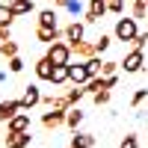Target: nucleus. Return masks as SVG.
<instances>
[{"label":"nucleus","mask_w":148,"mask_h":148,"mask_svg":"<svg viewBox=\"0 0 148 148\" xmlns=\"http://www.w3.org/2000/svg\"><path fill=\"white\" fill-rule=\"evenodd\" d=\"M136 33H139V27H136V18H119L116 21V27H113V36L119 42H133L136 39Z\"/></svg>","instance_id":"f257e3e1"},{"label":"nucleus","mask_w":148,"mask_h":148,"mask_svg":"<svg viewBox=\"0 0 148 148\" xmlns=\"http://www.w3.org/2000/svg\"><path fill=\"white\" fill-rule=\"evenodd\" d=\"M45 56L51 59L53 65H68L71 62V47H68V42H51Z\"/></svg>","instance_id":"f03ea898"},{"label":"nucleus","mask_w":148,"mask_h":148,"mask_svg":"<svg viewBox=\"0 0 148 148\" xmlns=\"http://www.w3.org/2000/svg\"><path fill=\"white\" fill-rule=\"evenodd\" d=\"M68 47H71V56H77V59H92V56H101L95 51V42H86V39H80V42H68Z\"/></svg>","instance_id":"7ed1b4c3"},{"label":"nucleus","mask_w":148,"mask_h":148,"mask_svg":"<svg viewBox=\"0 0 148 148\" xmlns=\"http://www.w3.org/2000/svg\"><path fill=\"white\" fill-rule=\"evenodd\" d=\"M92 74H89V65L83 62H68V83H74V86H83L86 80H89Z\"/></svg>","instance_id":"20e7f679"},{"label":"nucleus","mask_w":148,"mask_h":148,"mask_svg":"<svg viewBox=\"0 0 148 148\" xmlns=\"http://www.w3.org/2000/svg\"><path fill=\"white\" fill-rule=\"evenodd\" d=\"M119 65L125 68V74H136L145 65V56H142V51H130V53H125V59H121Z\"/></svg>","instance_id":"39448f33"},{"label":"nucleus","mask_w":148,"mask_h":148,"mask_svg":"<svg viewBox=\"0 0 148 148\" xmlns=\"http://www.w3.org/2000/svg\"><path fill=\"white\" fill-rule=\"evenodd\" d=\"M24 130H30V113H27V110L15 113L6 121V133H24Z\"/></svg>","instance_id":"423d86ee"},{"label":"nucleus","mask_w":148,"mask_h":148,"mask_svg":"<svg viewBox=\"0 0 148 148\" xmlns=\"http://www.w3.org/2000/svg\"><path fill=\"white\" fill-rule=\"evenodd\" d=\"M36 104H42V92H39V86H36V83H30V86H24V95H21V107L30 113V110H33Z\"/></svg>","instance_id":"0eeeda50"},{"label":"nucleus","mask_w":148,"mask_h":148,"mask_svg":"<svg viewBox=\"0 0 148 148\" xmlns=\"http://www.w3.org/2000/svg\"><path fill=\"white\" fill-rule=\"evenodd\" d=\"M36 39L45 42V45H51V42H59V39H65V30H59V27H36Z\"/></svg>","instance_id":"6e6552de"},{"label":"nucleus","mask_w":148,"mask_h":148,"mask_svg":"<svg viewBox=\"0 0 148 148\" xmlns=\"http://www.w3.org/2000/svg\"><path fill=\"white\" fill-rule=\"evenodd\" d=\"M107 15V0H89V6H86V24H95Z\"/></svg>","instance_id":"1a4fd4ad"},{"label":"nucleus","mask_w":148,"mask_h":148,"mask_svg":"<svg viewBox=\"0 0 148 148\" xmlns=\"http://www.w3.org/2000/svg\"><path fill=\"white\" fill-rule=\"evenodd\" d=\"M42 125H45L47 130L62 127V125H65V110H51V113H45V116H42Z\"/></svg>","instance_id":"9d476101"},{"label":"nucleus","mask_w":148,"mask_h":148,"mask_svg":"<svg viewBox=\"0 0 148 148\" xmlns=\"http://www.w3.org/2000/svg\"><path fill=\"white\" fill-rule=\"evenodd\" d=\"M21 98H9V101H0V121H9L15 113H21Z\"/></svg>","instance_id":"9b49d317"},{"label":"nucleus","mask_w":148,"mask_h":148,"mask_svg":"<svg viewBox=\"0 0 148 148\" xmlns=\"http://www.w3.org/2000/svg\"><path fill=\"white\" fill-rule=\"evenodd\" d=\"M80 39H86V24L83 21H71L65 27V42H80Z\"/></svg>","instance_id":"f8f14e48"},{"label":"nucleus","mask_w":148,"mask_h":148,"mask_svg":"<svg viewBox=\"0 0 148 148\" xmlns=\"http://www.w3.org/2000/svg\"><path fill=\"white\" fill-rule=\"evenodd\" d=\"M92 145H95V133L71 130V148H92Z\"/></svg>","instance_id":"ddd939ff"},{"label":"nucleus","mask_w":148,"mask_h":148,"mask_svg":"<svg viewBox=\"0 0 148 148\" xmlns=\"http://www.w3.org/2000/svg\"><path fill=\"white\" fill-rule=\"evenodd\" d=\"M30 130H24V133H9L6 136V148H30Z\"/></svg>","instance_id":"4468645a"},{"label":"nucleus","mask_w":148,"mask_h":148,"mask_svg":"<svg viewBox=\"0 0 148 148\" xmlns=\"http://www.w3.org/2000/svg\"><path fill=\"white\" fill-rule=\"evenodd\" d=\"M9 9H12V15L21 18V15H30V12L36 9L33 0H9Z\"/></svg>","instance_id":"2eb2a0df"},{"label":"nucleus","mask_w":148,"mask_h":148,"mask_svg":"<svg viewBox=\"0 0 148 148\" xmlns=\"http://www.w3.org/2000/svg\"><path fill=\"white\" fill-rule=\"evenodd\" d=\"M80 121H83V110L74 104V107H68L65 110V127H71V130H77L80 127Z\"/></svg>","instance_id":"dca6fc26"},{"label":"nucleus","mask_w":148,"mask_h":148,"mask_svg":"<svg viewBox=\"0 0 148 148\" xmlns=\"http://www.w3.org/2000/svg\"><path fill=\"white\" fill-rule=\"evenodd\" d=\"M51 74H53V62L47 56H42V59H36V77L39 80H51Z\"/></svg>","instance_id":"f3484780"},{"label":"nucleus","mask_w":148,"mask_h":148,"mask_svg":"<svg viewBox=\"0 0 148 148\" xmlns=\"http://www.w3.org/2000/svg\"><path fill=\"white\" fill-rule=\"evenodd\" d=\"M47 83H53V86L68 83V65H53V74H51V80H47Z\"/></svg>","instance_id":"a211bd4d"},{"label":"nucleus","mask_w":148,"mask_h":148,"mask_svg":"<svg viewBox=\"0 0 148 148\" xmlns=\"http://www.w3.org/2000/svg\"><path fill=\"white\" fill-rule=\"evenodd\" d=\"M130 15L133 18H148V3H145V0H133V3H130Z\"/></svg>","instance_id":"6ab92c4d"},{"label":"nucleus","mask_w":148,"mask_h":148,"mask_svg":"<svg viewBox=\"0 0 148 148\" xmlns=\"http://www.w3.org/2000/svg\"><path fill=\"white\" fill-rule=\"evenodd\" d=\"M39 24L42 27H56V12L53 9H42L39 12Z\"/></svg>","instance_id":"aec40b11"},{"label":"nucleus","mask_w":148,"mask_h":148,"mask_svg":"<svg viewBox=\"0 0 148 148\" xmlns=\"http://www.w3.org/2000/svg\"><path fill=\"white\" fill-rule=\"evenodd\" d=\"M0 53H3L6 59L9 56H18V42H12V39L9 42H0Z\"/></svg>","instance_id":"412c9836"},{"label":"nucleus","mask_w":148,"mask_h":148,"mask_svg":"<svg viewBox=\"0 0 148 148\" xmlns=\"http://www.w3.org/2000/svg\"><path fill=\"white\" fill-rule=\"evenodd\" d=\"M86 95V89H83V86H74V89H68L65 92V98H68V104L74 107V104H80V98Z\"/></svg>","instance_id":"4be33fe9"},{"label":"nucleus","mask_w":148,"mask_h":148,"mask_svg":"<svg viewBox=\"0 0 148 148\" xmlns=\"http://www.w3.org/2000/svg\"><path fill=\"white\" fill-rule=\"evenodd\" d=\"M119 62H113V59H104V62H101V74H104V77H113V74H119Z\"/></svg>","instance_id":"5701e85b"},{"label":"nucleus","mask_w":148,"mask_h":148,"mask_svg":"<svg viewBox=\"0 0 148 148\" xmlns=\"http://www.w3.org/2000/svg\"><path fill=\"white\" fill-rule=\"evenodd\" d=\"M107 12L110 15H125V0H107Z\"/></svg>","instance_id":"b1692460"},{"label":"nucleus","mask_w":148,"mask_h":148,"mask_svg":"<svg viewBox=\"0 0 148 148\" xmlns=\"http://www.w3.org/2000/svg\"><path fill=\"white\" fill-rule=\"evenodd\" d=\"M130 45H133V51H142V47L148 45V30H139V33H136V39H133Z\"/></svg>","instance_id":"393cba45"},{"label":"nucleus","mask_w":148,"mask_h":148,"mask_svg":"<svg viewBox=\"0 0 148 148\" xmlns=\"http://www.w3.org/2000/svg\"><path fill=\"white\" fill-rule=\"evenodd\" d=\"M15 21V15H12L9 6H0V27H9V24Z\"/></svg>","instance_id":"a878e982"},{"label":"nucleus","mask_w":148,"mask_h":148,"mask_svg":"<svg viewBox=\"0 0 148 148\" xmlns=\"http://www.w3.org/2000/svg\"><path fill=\"white\" fill-rule=\"evenodd\" d=\"M110 42H113V39H110L107 33H101V36H98V39H95V51H98V53H104L107 47H110Z\"/></svg>","instance_id":"bb28decb"},{"label":"nucleus","mask_w":148,"mask_h":148,"mask_svg":"<svg viewBox=\"0 0 148 148\" xmlns=\"http://www.w3.org/2000/svg\"><path fill=\"white\" fill-rule=\"evenodd\" d=\"M101 62H104L101 56H92V59H86V65H89V74H92V77H95V74H101Z\"/></svg>","instance_id":"cd10ccee"},{"label":"nucleus","mask_w":148,"mask_h":148,"mask_svg":"<svg viewBox=\"0 0 148 148\" xmlns=\"http://www.w3.org/2000/svg\"><path fill=\"white\" fill-rule=\"evenodd\" d=\"M65 12H71V15H80V12H83V3H80V0H65V6H62Z\"/></svg>","instance_id":"c85d7f7f"},{"label":"nucleus","mask_w":148,"mask_h":148,"mask_svg":"<svg viewBox=\"0 0 148 148\" xmlns=\"http://www.w3.org/2000/svg\"><path fill=\"white\" fill-rule=\"evenodd\" d=\"M9 71L12 74H21L24 71V59L21 56H9Z\"/></svg>","instance_id":"c756f323"},{"label":"nucleus","mask_w":148,"mask_h":148,"mask_svg":"<svg viewBox=\"0 0 148 148\" xmlns=\"http://www.w3.org/2000/svg\"><path fill=\"white\" fill-rule=\"evenodd\" d=\"M92 101H95L98 107H104V104H110V89H101V92H95V95H92Z\"/></svg>","instance_id":"7c9ffc66"},{"label":"nucleus","mask_w":148,"mask_h":148,"mask_svg":"<svg viewBox=\"0 0 148 148\" xmlns=\"http://www.w3.org/2000/svg\"><path fill=\"white\" fill-rule=\"evenodd\" d=\"M119 148H139V139H136V133H127L125 139H121Z\"/></svg>","instance_id":"2f4dec72"},{"label":"nucleus","mask_w":148,"mask_h":148,"mask_svg":"<svg viewBox=\"0 0 148 148\" xmlns=\"http://www.w3.org/2000/svg\"><path fill=\"white\" fill-rule=\"evenodd\" d=\"M145 98H148V89H136V92H133V98H130V107H139Z\"/></svg>","instance_id":"473e14b6"},{"label":"nucleus","mask_w":148,"mask_h":148,"mask_svg":"<svg viewBox=\"0 0 148 148\" xmlns=\"http://www.w3.org/2000/svg\"><path fill=\"white\" fill-rule=\"evenodd\" d=\"M12 36H9V27H0V42H9Z\"/></svg>","instance_id":"72a5a7b5"},{"label":"nucleus","mask_w":148,"mask_h":148,"mask_svg":"<svg viewBox=\"0 0 148 148\" xmlns=\"http://www.w3.org/2000/svg\"><path fill=\"white\" fill-rule=\"evenodd\" d=\"M3 80H6V71H3V68H0V83H3Z\"/></svg>","instance_id":"f704fd0d"},{"label":"nucleus","mask_w":148,"mask_h":148,"mask_svg":"<svg viewBox=\"0 0 148 148\" xmlns=\"http://www.w3.org/2000/svg\"><path fill=\"white\" fill-rule=\"evenodd\" d=\"M53 3H56V6H65V0H53Z\"/></svg>","instance_id":"c9c22d12"},{"label":"nucleus","mask_w":148,"mask_h":148,"mask_svg":"<svg viewBox=\"0 0 148 148\" xmlns=\"http://www.w3.org/2000/svg\"><path fill=\"white\" fill-rule=\"evenodd\" d=\"M145 3H148V0H145Z\"/></svg>","instance_id":"e433bc0d"}]
</instances>
